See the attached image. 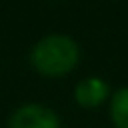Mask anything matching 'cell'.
<instances>
[{
  "mask_svg": "<svg viewBox=\"0 0 128 128\" xmlns=\"http://www.w3.org/2000/svg\"><path fill=\"white\" fill-rule=\"evenodd\" d=\"M110 118L116 128H128V86L114 92L110 102Z\"/></svg>",
  "mask_w": 128,
  "mask_h": 128,
  "instance_id": "277c9868",
  "label": "cell"
},
{
  "mask_svg": "<svg viewBox=\"0 0 128 128\" xmlns=\"http://www.w3.org/2000/svg\"><path fill=\"white\" fill-rule=\"evenodd\" d=\"M10 128H60V118L48 106L24 104L10 116Z\"/></svg>",
  "mask_w": 128,
  "mask_h": 128,
  "instance_id": "7a4b0ae2",
  "label": "cell"
},
{
  "mask_svg": "<svg viewBox=\"0 0 128 128\" xmlns=\"http://www.w3.org/2000/svg\"><path fill=\"white\" fill-rule=\"evenodd\" d=\"M108 94H110V86L98 76H88V78L80 80L74 88V98L84 108H92V106L102 104L108 98Z\"/></svg>",
  "mask_w": 128,
  "mask_h": 128,
  "instance_id": "3957f363",
  "label": "cell"
},
{
  "mask_svg": "<svg viewBox=\"0 0 128 128\" xmlns=\"http://www.w3.org/2000/svg\"><path fill=\"white\" fill-rule=\"evenodd\" d=\"M80 58V48L74 38L66 34H48L40 38L32 52V66L44 76H62L76 68Z\"/></svg>",
  "mask_w": 128,
  "mask_h": 128,
  "instance_id": "6da1fadb",
  "label": "cell"
}]
</instances>
